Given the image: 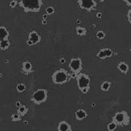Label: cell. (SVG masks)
<instances>
[{
	"label": "cell",
	"mask_w": 131,
	"mask_h": 131,
	"mask_svg": "<svg viewBox=\"0 0 131 131\" xmlns=\"http://www.w3.org/2000/svg\"><path fill=\"white\" fill-rule=\"evenodd\" d=\"M16 89L17 92H18V93H23L26 89V86L24 83H19L16 85Z\"/></svg>",
	"instance_id": "19"
},
{
	"label": "cell",
	"mask_w": 131,
	"mask_h": 131,
	"mask_svg": "<svg viewBox=\"0 0 131 131\" xmlns=\"http://www.w3.org/2000/svg\"><path fill=\"white\" fill-rule=\"evenodd\" d=\"M22 106V104H21V102L20 101H16V106L17 107H20V106Z\"/></svg>",
	"instance_id": "33"
},
{
	"label": "cell",
	"mask_w": 131,
	"mask_h": 131,
	"mask_svg": "<svg viewBox=\"0 0 131 131\" xmlns=\"http://www.w3.org/2000/svg\"><path fill=\"white\" fill-rule=\"evenodd\" d=\"M96 18H101L102 16V13L100 12H98V13H97L96 15Z\"/></svg>",
	"instance_id": "32"
},
{
	"label": "cell",
	"mask_w": 131,
	"mask_h": 131,
	"mask_svg": "<svg viewBox=\"0 0 131 131\" xmlns=\"http://www.w3.org/2000/svg\"><path fill=\"white\" fill-rule=\"evenodd\" d=\"M104 49L107 58H111L113 54V51H112V49H110V48H104Z\"/></svg>",
	"instance_id": "24"
},
{
	"label": "cell",
	"mask_w": 131,
	"mask_h": 131,
	"mask_svg": "<svg viewBox=\"0 0 131 131\" xmlns=\"http://www.w3.org/2000/svg\"><path fill=\"white\" fill-rule=\"evenodd\" d=\"M88 116L86 112L83 109H79L75 112V118L77 121H82Z\"/></svg>",
	"instance_id": "12"
},
{
	"label": "cell",
	"mask_w": 131,
	"mask_h": 131,
	"mask_svg": "<svg viewBox=\"0 0 131 131\" xmlns=\"http://www.w3.org/2000/svg\"><path fill=\"white\" fill-rule=\"evenodd\" d=\"M28 112V108L26 106H24V105H22L20 107H18V110H17V113L19 115H20L22 117L26 115Z\"/></svg>",
	"instance_id": "17"
},
{
	"label": "cell",
	"mask_w": 131,
	"mask_h": 131,
	"mask_svg": "<svg viewBox=\"0 0 131 131\" xmlns=\"http://www.w3.org/2000/svg\"><path fill=\"white\" fill-rule=\"evenodd\" d=\"M47 16H48V15L47 14H44V15H43V16H42V17H43V20H46L47 18Z\"/></svg>",
	"instance_id": "34"
},
{
	"label": "cell",
	"mask_w": 131,
	"mask_h": 131,
	"mask_svg": "<svg viewBox=\"0 0 131 131\" xmlns=\"http://www.w3.org/2000/svg\"><path fill=\"white\" fill-rule=\"evenodd\" d=\"M58 131H72V126L67 121H62L58 123Z\"/></svg>",
	"instance_id": "10"
},
{
	"label": "cell",
	"mask_w": 131,
	"mask_h": 131,
	"mask_svg": "<svg viewBox=\"0 0 131 131\" xmlns=\"http://www.w3.org/2000/svg\"><path fill=\"white\" fill-rule=\"evenodd\" d=\"M59 62L61 64H64L66 63V59L64 58H61L59 59Z\"/></svg>",
	"instance_id": "30"
},
{
	"label": "cell",
	"mask_w": 131,
	"mask_h": 131,
	"mask_svg": "<svg viewBox=\"0 0 131 131\" xmlns=\"http://www.w3.org/2000/svg\"><path fill=\"white\" fill-rule=\"evenodd\" d=\"M24 125H28V122L27 121H24Z\"/></svg>",
	"instance_id": "37"
},
{
	"label": "cell",
	"mask_w": 131,
	"mask_h": 131,
	"mask_svg": "<svg viewBox=\"0 0 131 131\" xmlns=\"http://www.w3.org/2000/svg\"><path fill=\"white\" fill-rule=\"evenodd\" d=\"M42 24H43V25H46V24H47V21L46 20H43L42 21Z\"/></svg>",
	"instance_id": "35"
},
{
	"label": "cell",
	"mask_w": 131,
	"mask_h": 131,
	"mask_svg": "<svg viewBox=\"0 0 131 131\" xmlns=\"http://www.w3.org/2000/svg\"><path fill=\"white\" fill-rule=\"evenodd\" d=\"M70 75H71L72 79H76L77 76H78V73H75V72H72V73H70Z\"/></svg>",
	"instance_id": "29"
},
{
	"label": "cell",
	"mask_w": 131,
	"mask_h": 131,
	"mask_svg": "<svg viewBox=\"0 0 131 131\" xmlns=\"http://www.w3.org/2000/svg\"><path fill=\"white\" fill-rule=\"evenodd\" d=\"M96 57L101 60H104L106 59V58H107L106 52H105L104 48V49H101L100 51H98V53L96 54Z\"/></svg>",
	"instance_id": "18"
},
{
	"label": "cell",
	"mask_w": 131,
	"mask_h": 131,
	"mask_svg": "<svg viewBox=\"0 0 131 131\" xmlns=\"http://www.w3.org/2000/svg\"><path fill=\"white\" fill-rule=\"evenodd\" d=\"M96 37L98 39H100V40H103V39H104L105 37H106V34L102 30H99V31H97L96 34Z\"/></svg>",
	"instance_id": "22"
},
{
	"label": "cell",
	"mask_w": 131,
	"mask_h": 131,
	"mask_svg": "<svg viewBox=\"0 0 131 131\" xmlns=\"http://www.w3.org/2000/svg\"><path fill=\"white\" fill-rule=\"evenodd\" d=\"M18 5L25 13H39L43 5L42 0H20Z\"/></svg>",
	"instance_id": "1"
},
{
	"label": "cell",
	"mask_w": 131,
	"mask_h": 131,
	"mask_svg": "<svg viewBox=\"0 0 131 131\" xmlns=\"http://www.w3.org/2000/svg\"><path fill=\"white\" fill-rule=\"evenodd\" d=\"M111 86H112V83L110 81H105L102 82V83L100 85V89L104 92H107L110 89Z\"/></svg>",
	"instance_id": "16"
},
{
	"label": "cell",
	"mask_w": 131,
	"mask_h": 131,
	"mask_svg": "<svg viewBox=\"0 0 131 131\" xmlns=\"http://www.w3.org/2000/svg\"><path fill=\"white\" fill-rule=\"evenodd\" d=\"M21 72L24 75H26L34 72V70H33V65L31 62L28 61V60L24 61L22 64Z\"/></svg>",
	"instance_id": "8"
},
{
	"label": "cell",
	"mask_w": 131,
	"mask_h": 131,
	"mask_svg": "<svg viewBox=\"0 0 131 131\" xmlns=\"http://www.w3.org/2000/svg\"><path fill=\"white\" fill-rule=\"evenodd\" d=\"M95 105H96L95 102H92V107H94V106H95Z\"/></svg>",
	"instance_id": "36"
},
{
	"label": "cell",
	"mask_w": 131,
	"mask_h": 131,
	"mask_svg": "<svg viewBox=\"0 0 131 131\" xmlns=\"http://www.w3.org/2000/svg\"><path fill=\"white\" fill-rule=\"evenodd\" d=\"M90 88H91V86H85V87H84V88L82 89L80 91L82 92V93H83V94H87V93L89 92V91Z\"/></svg>",
	"instance_id": "25"
},
{
	"label": "cell",
	"mask_w": 131,
	"mask_h": 131,
	"mask_svg": "<svg viewBox=\"0 0 131 131\" xmlns=\"http://www.w3.org/2000/svg\"><path fill=\"white\" fill-rule=\"evenodd\" d=\"M78 3L81 9L88 12L96 10L98 5L95 0H78Z\"/></svg>",
	"instance_id": "5"
},
{
	"label": "cell",
	"mask_w": 131,
	"mask_h": 131,
	"mask_svg": "<svg viewBox=\"0 0 131 131\" xmlns=\"http://www.w3.org/2000/svg\"><path fill=\"white\" fill-rule=\"evenodd\" d=\"M10 45V42L9 39H3V40H0V49L2 51H5L7 50Z\"/></svg>",
	"instance_id": "14"
},
{
	"label": "cell",
	"mask_w": 131,
	"mask_h": 131,
	"mask_svg": "<svg viewBox=\"0 0 131 131\" xmlns=\"http://www.w3.org/2000/svg\"><path fill=\"white\" fill-rule=\"evenodd\" d=\"M123 1L127 4V6L131 7V0H123Z\"/></svg>",
	"instance_id": "28"
},
{
	"label": "cell",
	"mask_w": 131,
	"mask_h": 131,
	"mask_svg": "<svg viewBox=\"0 0 131 131\" xmlns=\"http://www.w3.org/2000/svg\"><path fill=\"white\" fill-rule=\"evenodd\" d=\"M77 23H78V24H80L81 23L80 20H78V21H77Z\"/></svg>",
	"instance_id": "38"
},
{
	"label": "cell",
	"mask_w": 131,
	"mask_h": 131,
	"mask_svg": "<svg viewBox=\"0 0 131 131\" xmlns=\"http://www.w3.org/2000/svg\"><path fill=\"white\" fill-rule=\"evenodd\" d=\"M72 72L79 73L83 69V62L80 58H72L70 60L68 65Z\"/></svg>",
	"instance_id": "7"
},
{
	"label": "cell",
	"mask_w": 131,
	"mask_h": 131,
	"mask_svg": "<svg viewBox=\"0 0 131 131\" xmlns=\"http://www.w3.org/2000/svg\"><path fill=\"white\" fill-rule=\"evenodd\" d=\"M127 20H128V23L131 25V8L128 10V12H127Z\"/></svg>",
	"instance_id": "27"
},
{
	"label": "cell",
	"mask_w": 131,
	"mask_h": 131,
	"mask_svg": "<svg viewBox=\"0 0 131 131\" xmlns=\"http://www.w3.org/2000/svg\"><path fill=\"white\" fill-rule=\"evenodd\" d=\"M112 121L115 123L118 127H123L130 125V117L128 112L126 111L117 112L114 116L112 117Z\"/></svg>",
	"instance_id": "3"
},
{
	"label": "cell",
	"mask_w": 131,
	"mask_h": 131,
	"mask_svg": "<svg viewBox=\"0 0 131 131\" xmlns=\"http://www.w3.org/2000/svg\"><path fill=\"white\" fill-rule=\"evenodd\" d=\"M28 39L32 42L34 45H36L40 43L41 41V37L36 30H33L29 33Z\"/></svg>",
	"instance_id": "9"
},
{
	"label": "cell",
	"mask_w": 131,
	"mask_h": 131,
	"mask_svg": "<svg viewBox=\"0 0 131 131\" xmlns=\"http://www.w3.org/2000/svg\"><path fill=\"white\" fill-rule=\"evenodd\" d=\"M77 84H78V89L79 91L82 89L85 86H90L91 85V79L90 77L86 73H79L78 74V76L76 78Z\"/></svg>",
	"instance_id": "6"
},
{
	"label": "cell",
	"mask_w": 131,
	"mask_h": 131,
	"mask_svg": "<svg viewBox=\"0 0 131 131\" xmlns=\"http://www.w3.org/2000/svg\"><path fill=\"white\" fill-rule=\"evenodd\" d=\"M45 12H46V13L48 15H52V14L54 13V12H55V10H54V9L53 7L49 6V7H47L46 9H45Z\"/></svg>",
	"instance_id": "23"
},
{
	"label": "cell",
	"mask_w": 131,
	"mask_h": 131,
	"mask_svg": "<svg viewBox=\"0 0 131 131\" xmlns=\"http://www.w3.org/2000/svg\"><path fill=\"white\" fill-rule=\"evenodd\" d=\"M75 31L77 35L80 37H84V36H86L87 34V31H86V28L85 27L82 26H77L75 28Z\"/></svg>",
	"instance_id": "15"
},
{
	"label": "cell",
	"mask_w": 131,
	"mask_h": 131,
	"mask_svg": "<svg viewBox=\"0 0 131 131\" xmlns=\"http://www.w3.org/2000/svg\"><path fill=\"white\" fill-rule=\"evenodd\" d=\"M117 125L115 122L112 121L107 125V130L109 131H113L117 129Z\"/></svg>",
	"instance_id": "21"
},
{
	"label": "cell",
	"mask_w": 131,
	"mask_h": 131,
	"mask_svg": "<svg viewBox=\"0 0 131 131\" xmlns=\"http://www.w3.org/2000/svg\"><path fill=\"white\" fill-rule=\"evenodd\" d=\"M98 2H105V0H98Z\"/></svg>",
	"instance_id": "39"
},
{
	"label": "cell",
	"mask_w": 131,
	"mask_h": 131,
	"mask_svg": "<svg viewBox=\"0 0 131 131\" xmlns=\"http://www.w3.org/2000/svg\"><path fill=\"white\" fill-rule=\"evenodd\" d=\"M26 43L29 45V46H33V45H34V44H33L32 42H31L29 39H28L26 40Z\"/></svg>",
	"instance_id": "31"
},
{
	"label": "cell",
	"mask_w": 131,
	"mask_h": 131,
	"mask_svg": "<svg viewBox=\"0 0 131 131\" xmlns=\"http://www.w3.org/2000/svg\"><path fill=\"white\" fill-rule=\"evenodd\" d=\"M48 92L46 89H40L33 93L31 97V101L36 105H41L47 100Z\"/></svg>",
	"instance_id": "4"
},
{
	"label": "cell",
	"mask_w": 131,
	"mask_h": 131,
	"mask_svg": "<svg viewBox=\"0 0 131 131\" xmlns=\"http://www.w3.org/2000/svg\"><path fill=\"white\" fill-rule=\"evenodd\" d=\"M9 32L7 28L4 26H2L0 27V40L9 39Z\"/></svg>",
	"instance_id": "13"
},
{
	"label": "cell",
	"mask_w": 131,
	"mask_h": 131,
	"mask_svg": "<svg viewBox=\"0 0 131 131\" xmlns=\"http://www.w3.org/2000/svg\"><path fill=\"white\" fill-rule=\"evenodd\" d=\"M17 4H18V2L16 0H12L10 2V3H9V7L13 9V8H15L17 5Z\"/></svg>",
	"instance_id": "26"
},
{
	"label": "cell",
	"mask_w": 131,
	"mask_h": 131,
	"mask_svg": "<svg viewBox=\"0 0 131 131\" xmlns=\"http://www.w3.org/2000/svg\"><path fill=\"white\" fill-rule=\"evenodd\" d=\"M52 83L55 85H63L70 81L71 75L67 70L60 68L56 70L51 75Z\"/></svg>",
	"instance_id": "2"
},
{
	"label": "cell",
	"mask_w": 131,
	"mask_h": 131,
	"mask_svg": "<svg viewBox=\"0 0 131 131\" xmlns=\"http://www.w3.org/2000/svg\"><path fill=\"white\" fill-rule=\"evenodd\" d=\"M21 116L20 115L18 114V113H13L11 115V117H10V119H11V121L13 122H18V121H21Z\"/></svg>",
	"instance_id": "20"
},
{
	"label": "cell",
	"mask_w": 131,
	"mask_h": 131,
	"mask_svg": "<svg viewBox=\"0 0 131 131\" xmlns=\"http://www.w3.org/2000/svg\"><path fill=\"white\" fill-rule=\"evenodd\" d=\"M130 51L131 52V46H130Z\"/></svg>",
	"instance_id": "40"
},
{
	"label": "cell",
	"mask_w": 131,
	"mask_h": 131,
	"mask_svg": "<svg viewBox=\"0 0 131 131\" xmlns=\"http://www.w3.org/2000/svg\"><path fill=\"white\" fill-rule=\"evenodd\" d=\"M117 68L121 73L126 75L129 71V66L125 62H120L117 66Z\"/></svg>",
	"instance_id": "11"
}]
</instances>
